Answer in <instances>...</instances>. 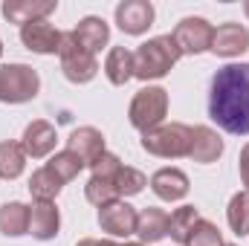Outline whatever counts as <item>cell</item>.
<instances>
[{"label": "cell", "mask_w": 249, "mask_h": 246, "mask_svg": "<svg viewBox=\"0 0 249 246\" xmlns=\"http://www.w3.org/2000/svg\"><path fill=\"white\" fill-rule=\"evenodd\" d=\"M209 116L232 136H249V64H226L212 75Z\"/></svg>", "instance_id": "1"}, {"label": "cell", "mask_w": 249, "mask_h": 246, "mask_svg": "<svg viewBox=\"0 0 249 246\" xmlns=\"http://www.w3.org/2000/svg\"><path fill=\"white\" fill-rule=\"evenodd\" d=\"M180 47L174 44L171 35H160V38H151L145 41L136 53H133V75L142 78V81H151V78H162L171 72V67L180 61Z\"/></svg>", "instance_id": "2"}, {"label": "cell", "mask_w": 249, "mask_h": 246, "mask_svg": "<svg viewBox=\"0 0 249 246\" xmlns=\"http://www.w3.org/2000/svg\"><path fill=\"white\" fill-rule=\"evenodd\" d=\"M142 148L154 157H165V159H177V157H188L191 148V127L180 122L160 124L142 133Z\"/></svg>", "instance_id": "3"}, {"label": "cell", "mask_w": 249, "mask_h": 246, "mask_svg": "<svg viewBox=\"0 0 249 246\" xmlns=\"http://www.w3.org/2000/svg\"><path fill=\"white\" fill-rule=\"evenodd\" d=\"M41 90V78L26 64H0V102L23 105L32 102Z\"/></svg>", "instance_id": "4"}, {"label": "cell", "mask_w": 249, "mask_h": 246, "mask_svg": "<svg viewBox=\"0 0 249 246\" xmlns=\"http://www.w3.org/2000/svg\"><path fill=\"white\" fill-rule=\"evenodd\" d=\"M165 113H168V93L162 87H142L130 102L127 119H130L133 127H139L145 133L151 127H160Z\"/></svg>", "instance_id": "5"}, {"label": "cell", "mask_w": 249, "mask_h": 246, "mask_svg": "<svg viewBox=\"0 0 249 246\" xmlns=\"http://www.w3.org/2000/svg\"><path fill=\"white\" fill-rule=\"evenodd\" d=\"M58 58H61V70H64V75H67V81H72V84H87V81H93L96 72H99L96 55H90V53L75 41L72 32H64L61 35Z\"/></svg>", "instance_id": "6"}, {"label": "cell", "mask_w": 249, "mask_h": 246, "mask_svg": "<svg viewBox=\"0 0 249 246\" xmlns=\"http://www.w3.org/2000/svg\"><path fill=\"white\" fill-rule=\"evenodd\" d=\"M212 35H214V29H212L209 20H203V18H186V20L177 23V29H174L171 38H174V44L180 47L183 55H200V53L212 50Z\"/></svg>", "instance_id": "7"}, {"label": "cell", "mask_w": 249, "mask_h": 246, "mask_svg": "<svg viewBox=\"0 0 249 246\" xmlns=\"http://www.w3.org/2000/svg\"><path fill=\"white\" fill-rule=\"evenodd\" d=\"M136 220H139L136 209L130 203H124L122 197L113 200V203L99 206V226L107 235H113V238H130V235H136Z\"/></svg>", "instance_id": "8"}, {"label": "cell", "mask_w": 249, "mask_h": 246, "mask_svg": "<svg viewBox=\"0 0 249 246\" xmlns=\"http://www.w3.org/2000/svg\"><path fill=\"white\" fill-rule=\"evenodd\" d=\"M61 35L50 20H32L26 26H20V41L29 53H38V55H58L61 50Z\"/></svg>", "instance_id": "9"}, {"label": "cell", "mask_w": 249, "mask_h": 246, "mask_svg": "<svg viewBox=\"0 0 249 246\" xmlns=\"http://www.w3.org/2000/svg\"><path fill=\"white\" fill-rule=\"evenodd\" d=\"M116 23L127 35H142L154 23V6L148 0H124L116 6Z\"/></svg>", "instance_id": "10"}, {"label": "cell", "mask_w": 249, "mask_h": 246, "mask_svg": "<svg viewBox=\"0 0 249 246\" xmlns=\"http://www.w3.org/2000/svg\"><path fill=\"white\" fill-rule=\"evenodd\" d=\"M58 226H61V217H58V209L55 203L50 200H35L29 206V235L38 238V241H53L58 235Z\"/></svg>", "instance_id": "11"}, {"label": "cell", "mask_w": 249, "mask_h": 246, "mask_svg": "<svg viewBox=\"0 0 249 246\" xmlns=\"http://www.w3.org/2000/svg\"><path fill=\"white\" fill-rule=\"evenodd\" d=\"M249 47V32L241 23H223L212 35V53L220 58H235Z\"/></svg>", "instance_id": "12"}, {"label": "cell", "mask_w": 249, "mask_h": 246, "mask_svg": "<svg viewBox=\"0 0 249 246\" xmlns=\"http://www.w3.org/2000/svg\"><path fill=\"white\" fill-rule=\"evenodd\" d=\"M67 151L72 157H78L84 165H93L102 154H105V136L96 127H78L72 130V136L67 139Z\"/></svg>", "instance_id": "13"}, {"label": "cell", "mask_w": 249, "mask_h": 246, "mask_svg": "<svg viewBox=\"0 0 249 246\" xmlns=\"http://www.w3.org/2000/svg\"><path fill=\"white\" fill-rule=\"evenodd\" d=\"M55 12V0H6L3 15L9 23H32V20H47V15Z\"/></svg>", "instance_id": "14"}, {"label": "cell", "mask_w": 249, "mask_h": 246, "mask_svg": "<svg viewBox=\"0 0 249 246\" xmlns=\"http://www.w3.org/2000/svg\"><path fill=\"white\" fill-rule=\"evenodd\" d=\"M55 139L58 136H55V127L53 124L44 122V119H35V122L23 130V151L32 159H44L47 154H53Z\"/></svg>", "instance_id": "15"}, {"label": "cell", "mask_w": 249, "mask_h": 246, "mask_svg": "<svg viewBox=\"0 0 249 246\" xmlns=\"http://www.w3.org/2000/svg\"><path fill=\"white\" fill-rule=\"evenodd\" d=\"M223 154V139L212 130V127H206V124H197V127H191V148H188V157L194 159V162H214L217 157Z\"/></svg>", "instance_id": "16"}, {"label": "cell", "mask_w": 249, "mask_h": 246, "mask_svg": "<svg viewBox=\"0 0 249 246\" xmlns=\"http://www.w3.org/2000/svg\"><path fill=\"white\" fill-rule=\"evenodd\" d=\"M151 188L160 200L165 203H177L188 194V177L180 168H160L154 177H151Z\"/></svg>", "instance_id": "17"}, {"label": "cell", "mask_w": 249, "mask_h": 246, "mask_svg": "<svg viewBox=\"0 0 249 246\" xmlns=\"http://www.w3.org/2000/svg\"><path fill=\"white\" fill-rule=\"evenodd\" d=\"M72 35H75V41L90 53V55H96L107 41H110V26L102 20V18H84V20H78V26L72 29Z\"/></svg>", "instance_id": "18"}, {"label": "cell", "mask_w": 249, "mask_h": 246, "mask_svg": "<svg viewBox=\"0 0 249 246\" xmlns=\"http://www.w3.org/2000/svg\"><path fill=\"white\" fill-rule=\"evenodd\" d=\"M168 226H171V214L162 211V209H142L139 211V220H136V235L142 244H157L168 235Z\"/></svg>", "instance_id": "19"}, {"label": "cell", "mask_w": 249, "mask_h": 246, "mask_svg": "<svg viewBox=\"0 0 249 246\" xmlns=\"http://www.w3.org/2000/svg\"><path fill=\"white\" fill-rule=\"evenodd\" d=\"M105 75H107L110 84L124 87L133 78V53L124 50V47H113L107 53V61H105Z\"/></svg>", "instance_id": "20"}, {"label": "cell", "mask_w": 249, "mask_h": 246, "mask_svg": "<svg viewBox=\"0 0 249 246\" xmlns=\"http://www.w3.org/2000/svg\"><path fill=\"white\" fill-rule=\"evenodd\" d=\"M0 232L6 238H20L29 232V206L23 203H3L0 206Z\"/></svg>", "instance_id": "21"}, {"label": "cell", "mask_w": 249, "mask_h": 246, "mask_svg": "<svg viewBox=\"0 0 249 246\" xmlns=\"http://www.w3.org/2000/svg\"><path fill=\"white\" fill-rule=\"evenodd\" d=\"M26 165V151L18 142H0V177L3 180H18Z\"/></svg>", "instance_id": "22"}, {"label": "cell", "mask_w": 249, "mask_h": 246, "mask_svg": "<svg viewBox=\"0 0 249 246\" xmlns=\"http://www.w3.org/2000/svg\"><path fill=\"white\" fill-rule=\"evenodd\" d=\"M200 223V211L194 209V206H183V209H177L174 214H171V226H168V235L177 241V244L188 246V238H191V232H194V226Z\"/></svg>", "instance_id": "23"}, {"label": "cell", "mask_w": 249, "mask_h": 246, "mask_svg": "<svg viewBox=\"0 0 249 246\" xmlns=\"http://www.w3.org/2000/svg\"><path fill=\"white\" fill-rule=\"evenodd\" d=\"M64 185H61V180L44 165V168H38L35 174H32V180H29V191H32V197L35 200H55L58 197V191H61Z\"/></svg>", "instance_id": "24"}, {"label": "cell", "mask_w": 249, "mask_h": 246, "mask_svg": "<svg viewBox=\"0 0 249 246\" xmlns=\"http://www.w3.org/2000/svg\"><path fill=\"white\" fill-rule=\"evenodd\" d=\"M226 220H229V226H232L235 235H249V191H238L229 200Z\"/></svg>", "instance_id": "25"}, {"label": "cell", "mask_w": 249, "mask_h": 246, "mask_svg": "<svg viewBox=\"0 0 249 246\" xmlns=\"http://www.w3.org/2000/svg\"><path fill=\"white\" fill-rule=\"evenodd\" d=\"M47 168L61 180V185H67L70 180H75V177H78V171L84 168V162H81L78 157H72L70 151H61V154H55V157L47 162Z\"/></svg>", "instance_id": "26"}, {"label": "cell", "mask_w": 249, "mask_h": 246, "mask_svg": "<svg viewBox=\"0 0 249 246\" xmlns=\"http://www.w3.org/2000/svg\"><path fill=\"white\" fill-rule=\"evenodd\" d=\"M84 197H87L93 206H105V203L119 200L116 180H107V177H90V183H87V188H84Z\"/></svg>", "instance_id": "27"}, {"label": "cell", "mask_w": 249, "mask_h": 246, "mask_svg": "<svg viewBox=\"0 0 249 246\" xmlns=\"http://www.w3.org/2000/svg\"><path fill=\"white\" fill-rule=\"evenodd\" d=\"M142 188H145V174L136 171V168H130V165H122L119 174H116V191H119V197H133Z\"/></svg>", "instance_id": "28"}, {"label": "cell", "mask_w": 249, "mask_h": 246, "mask_svg": "<svg viewBox=\"0 0 249 246\" xmlns=\"http://www.w3.org/2000/svg\"><path fill=\"white\" fill-rule=\"evenodd\" d=\"M188 246H223V241H220L217 226L200 217V223L194 226V232H191V238H188Z\"/></svg>", "instance_id": "29"}, {"label": "cell", "mask_w": 249, "mask_h": 246, "mask_svg": "<svg viewBox=\"0 0 249 246\" xmlns=\"http://www.w3.org/2000/svg\"><path fill=\"white\" fill-rule=\"evenodd\" d=\"M93 177H107V180H116V174H119V168H122V162H119V157L116 154H102L93 165Z\"/></svg>", "instance_id": "30"}, {"label": "cell", "mask_w": 249, "mask_h": 246, "mask_svg": "<svg viewBox=\"0 0 249 246\" xmlns=\"http://www.w3.org/2000/svg\"><path fill=\"white\" fill-rule=\"evenodd\" d=\"M241 183L249 191V145H244V151H241Z\"/></svg>", "instance_id": "31"}, {"label": "cell", "mask_w": 249, "mask_h": 246, "mask_svg": "<svg viewBox=\"0 0 249 246\" xmlns=\"http://www.w3.org/2000/svg\"><path fill=\"white\" fill-rule=\"evenodd\" d=\"M75 246H119V244H113V241H96V238H84V241H78Z\"/></svg>", "instance_id": "32"}, {"label": "cell", "mask_w": 249, "mask_h": 246, "mask_svg": "<svg viewBox=\"0 0 249 246\" xmlns=\"http://www.w3.org/2000/svg\"><path fill=\"white\" fill-rule=\"evenodd\" d=\"M119 246H145V244H133V241H130V244H119Z\"/></svg>", "instance_id": "33"}, {"label": "cell", "mask_w": 249, "mask_h": 246, "mask_svg": "<svg viewBox=\"0 0 249 246\" xmlns=\"http://www.w3.org/2000/svg\"><path fill=\"white\" fill-rule=\"evenodd\" d=\"M244 12H247V18H249V0H247V3H244Z\"/></svg>", "instance_id": "34"}, {"label": "cell", "mask_w": 249, "mask_h": 246, "mask_svg": "<svg viewBox=\"0 0 249 246\" xmlns=\"http://www.w3.org/2000/svg\"><path fill=\"white\" fill-rule=\"evenodd\" d=\"M0 55H3V44H0Z\"/></svg>", "instance_id": "35"}, {"label": "cell", "mask_w": 249, "mask_h": 246, "mask_svg": "<svg viewBox=\"0 0 249 246\" xmlns=\"http://www.w3.org/2000/svg\"><path fill=\"white\" fill-rule=\"evenodd\" d=\"M226 246H232V244H226Z\"/></svg>", "instance_id": "36"}]
</instances>
